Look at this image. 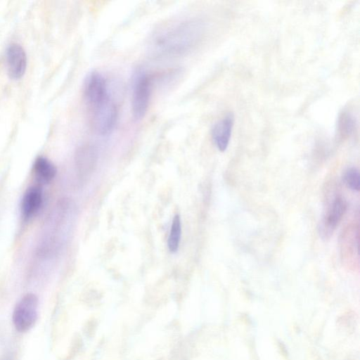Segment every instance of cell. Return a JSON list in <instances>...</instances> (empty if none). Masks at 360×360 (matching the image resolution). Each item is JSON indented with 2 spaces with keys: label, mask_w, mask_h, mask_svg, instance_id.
<instances>
[{
  "label": "cell",
  "mask_w": 360,
  "mask_h": 360,
  "mask_svg": "<svg viewBox=\"0 0 360 360\" xmlns=\"http://www.w3.org/2000/svg\"><path fill=\"white\" fill-rule=\"evenodd\" d=\"M201 21L188 20L174 23L158 31L152 39L154 52L163 56H178L192 49L202 39Z\"/></svg>",
  "instance_id": "obj_1"
},
{
  "label": "cell",
  "mask_w": 360,
  "mask_h": 360,
  "mask_svg": "<svg viewBox=\"0 0 360 360\" xmlns=\"http://www.w3.org/2000/svg\"><path fill=\"white\" fill-rule=\"evenodd\" d=\"M152 77L145 70L137 69L133 75L131 112L135 120H141L146 115L150 102Z\"/></svg>",
  "instance_id": "obj_2"
},
{
  "label": "cell",
  "mask_w": 360,
  "mask_h": 360,
  "mask_svg": "<svg viewBox=\"0 0 360 360\" xmlns=\"http://www.w3.org/2000/svg\"><path fill=\"white\" fill-rule=\"evenodd\" d=\"M90 124L95 132L100 135L110 134L117 122V107L112 98L88 109Z\"/></svg>",
  "instance_id": "obj_3"
},
{
  "label": "cell",
  "mask_w": 360,
  "mask_h": 360,
  "mask_svg": "<svg viewBox=\"0 0 360 360\" xmlns=\"http://www.w3.org/2000/svg\"><path fill=\"white\" fill-rule=\"evenodd\" d=\"M38 315V298L32 293L23 296L13 312V323L17 330L26 332L35 323Z\"/></svg>",
  "instance_id": "obj_4"
},
{
  "label": "cell",
  "mask_w": 360,
  "mask_h": 360,
  "mask_svg": "<svg viewBox=\"0 0 360 360\" xmlns=\"http://www.w3.org/2000/svg\"><path fill=\"white\" fill-rule=\"evenodd\" d=\"M84 97L88 109L111 98L108 82L101 72L92 71L86 75Z\"/></svg>",
  "instance_id": "obj_5"
},
{
  "label": "cell",
  "mask_w": 360,
  "mask_h": 360,
  "mask_svg": "<svg viewBox=\"0 0 360 360\" xmlns=\"http://www.w3.org/2000/svg\"><path fill=\"white\" fill-rule=\"evenodd\" d=\"M347 209L345 200L341 197L333 199L328 207L326 212L320 224V234L323 238H328L336 229Z\"/></svg>",
  "instance_id": "obj_6"
},
{
  "label": "cell",
  "mask_w": 360,
  "mask_h": 360,
  "mask_svg": "<svg viewBox=\"0 0 360 360\" xmlns=\"http://www.w3.org/2000/svg\"><path fill=\"white\" fill-rule=\"evenodd\" d=\"M6 60L8 73L11 77H21L27 66V56L23 47L18 43L11 44L6 49Z\"/></svg>",
  "instance_id": "obj_7"
},
{
  "label": "cell",
  "mask_w": 360,
  "mask_h": 360,
  "mask_svg": "<svg viewBox=\"0 0 360 360\" xmlns=\"http://www.w3.org/2000/svg\"><path fill=\"white\" fill-rule=\"evenodd\" d=\"M234 123V116L229 112L219 120L212 127L211 136L216 148L221 152L229 146Z\"/></svg>",
  "instance_id": "obj_8"
},
{
  "label": "cell",
  "mask_w": 360,
  "mask_h": 360,
  "mask_svg": "<svg viewBox=\"0 0 360 360\" xmlns=\"http://www.w3.org/2000/svg\"><path fill=\"white\" fill-rule=\"evenodd\" d=\"M43 203V191L38 186H32L25 192L20 204L22 215L25 219L34 216Z\"/></svg>",
  "instance_id": "obj_9"
},
{
  "label": "cell",
  "mask_w": 360,
  "mask_h": 360,
  "mask_svg": "<svg viewBox=\"0 0 360 360\" xmlns=\"http://www.w3.org/2000/svg\"><path fill=\"white\" fill-rule=\"evenodd\" d=\"M98 154L92 145L81 147L77 155V165L81 176L87 177L93 172L97 162Z\"/></svg>",
  "instance_id": "obj_10"
},
{
  "label": "cell",
  "mask_w": 360,
  "mask_h": 360,
  "mask_svg": "<svg viewBox=\"0 0 360 360\" xmlns=\"http://www.w3.org/2000/svg\"><path fill=\"white\" fill-rule=\"evenodd\" d=\"M33 171L37 180L41 184H48L56 174L54 165L45 157H38L33 165Z\"/></svg>",
  "instance_id": "obj_11"
},
{
  "label": "cell",
  "mask_w": 360,
  "mask_h": 360,
  "mask_svg": "<svg viewBox=\"0 0 360 360\" xmlns=\"http://www.w3.org/2000/svg\"><path fill=\"white\" fill-rule=\"evenodd\" d=\"M181 236V221L179 214H176L172 220L167 245L169 251L176 252L179 247Z\"/></svg>",
  "instance_id": "obj_12"
},
{
  "label": "cell",
  "mask_w": 360,
  "mask_h": 360,
  "mask_svg": "<svg viewBox=\"0 0 360 360\" xmlns=\"http://www.w3.org/2000/svg\"><path fill=\"white\" fill-rule=\"evenodd\" d=\"M356 119L349 112H345L339 120V130L343 136H350L354 131Z\"/></svg>",
  "instance_id": "obj_13"
},
{
  "label": "cell",
  "mask_w": 360,
  "mask_h": 360,
  "mask_svg": "<svg viewBox=\"0 0 360 360\" xmlns=\"http://www.w3.org/2000/svg\"><path fill=\"white\" fill-rule=\"evenodd\" d=\"M343 180L349 189L354 191H359V172L356 168H348L344 173Z\"/></svg>",
  "instance_id": "obj_14"
},
{
  "label": "cell",
  "mask_w": 360,
  "mask_h": 360,
  "mask_svg": "<svg viewBox=\"0 0 360 360\" xmlns=\"http://www.w3.org/2000/svg\"><path fill=\"white\" fill-rule=\"evenodd\" d=\"M1 360H13V359H12V357L11 356H5Z\"/></svg>",
  "instance_id": "obj_15"
}]
</instances>
